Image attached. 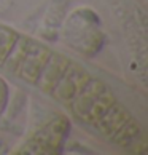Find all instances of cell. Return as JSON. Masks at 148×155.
<instances>
[{
	"label": "cell",
	"instance_id": "5b68a950",
	"mask_svg": "<svg viewBox=\"0 0 148 155\" xmlns=\"http://www.w3.org/2000/svg\"><path fill=\"white\" fill-rule=\"evenodd\" d=\"M105 88H107V85L104 82H100V80H97V78H89L88 82L81 87V90L73 96V99L69 102V106L72 109L73 115H75L80 122H83L88 109L91 107V104L94 102V99Z\"/></svg>",
	"mask_w": 148,
	"mask_h": 155
},
{
	"label": "cell",
	"instance_id": "52a82bcc",
	"mask_svg": "<svg viewBox=\"0 0 148 155\" xmlns=\"http://www.w3.org/2000/svg\"><path fill=\"white\" fill-rule=\"evenodd\" d=\"M29 43H30V38L26 37V35H18L16 42L13 43L11 50L8 51L7 58H5L3 64L0 67H3L8 74H18V69L21 66L22 59L27 53V48H29Z\"/></svg>",
	"mask_w": 148,
	"mask_h": 155
},
{
	"label": "cell",
	"instance_id": "8992f818",
	"mask_svg": "<svg viewBox=\"0 0 148 155\" xmlns=\"http://www.w3.org/2000/svg\"><path fill=\"white\" fill-rule=\"evenodd\" d=\"M129 118H131V114L128 112V109L115 101L94 125H96V128H97V131L100 134H104V136L112 139L113 134H115Z\"/></svg>",
	"mask_w": 148,
	"mask_h": 155
},
{
	"label": "cell",
	"instance_id": "6da1fadb",
	"mask_svg": "<svg viewBox=\"0 0 148 155\" xmlns=\"http://www.w3.org/2000/svg\"><path fill=\"white\" fill-rule=\"evenodd\" d=\"M91 77L89 74L84 71L81 66L75 64V62H69V66L65 67L64 74L61 75V78L58 80V83L54 85V88L51 90V94H53L58 101L64 102V104H69L73 99L81 87L88 82Z\"/></svg>",
	"mask_w": 148,
	"mask_h": 155
},
{
	"label": "cell",
	"instance_id": "7a4b0ae2",
	"mask_svg": "<svg viewBox=\"0 0 148 155\" xmlns=\"http://www.w3.org/2000/svg\"><path fill=\"white\" fill-rule=\"evenodd\" d=\"M49 53H51V50L48 47H45V45H42V43L30 40L29 48H27V53L24 56V59H22L16 75H19L27 83L35 85L37 78H38V74H40V71H42L43 64L46 62Z\"/></svg>",
	"mask_w": 148,
	"mask_h": 155
},
{
	"label": "cell",
	"instance_id": "277c9868",
	"mask_svg": "<svg viewBox=\"0 0 148 155\" xmlns=\"http://www.w3.org/2000/svg\"><path fill=\"white\" fill-rule=\"evenodd\" d=\"M69 58H65L64 54L59 53H53L51 51L46 62L43 64L42 71L38 74V78L35 85L43 91V93H51V90L54 88V85L58 83V80L61 78V75L64 74L65 67L69 66Z\"/></svg>",
	"mask_w": 148,
	"mask_h": 155
},
{
	"label": "cell",
	"instance_id": "ba28073f",
	"mask_svg": "<svg viewBox=\"0 0 148 155\" xmlns=\"http://www.w3.org/2000/svg\"><path fill=\"white\" fill-rule=\"evenodd\" d=\"M113 102H115V96H113V93L110 91V88L107 87L94 99L93 104H91V107L88 109L86 115H84V118H83V122L84 123H89V125H94L102 115H104L105 110L113 104Z\"/></svg>",
	"mask_w": 148,
	"mask_h": 155
},
{
	"label": "cell",
	"instance_id": "3957f363",
	"mask_svg": "<svg viewBox=\"0 0 148 155\" xmlns=\"http://www.w3.org/2000/svg\"><path fill=\"white\" fill-rule=\"evenodd\" d=\"M67 128H69L67 120H64V118L54 120V122L49 123L46 128H43L42 131H38L26 147H42L38 150L40 153L53 152V149H51V147H54V150H56V149L61 146V141L64 139V136L67 133ZM30 150H32V149H30Z\"/></svg>",
	"mask_w": 148,
	"mask_h": 155
},
{
	"label": "cell",
	"instance_id": "30bf717a",
	"mask_svg": "<svg viewBox=\"0 0 148 155\" xmlns=\"http://www.w3.org/2000/svg\"><path fill=\"white\" fill-rule=\"evenodd\" d=\"M19 34L14 32L13 29H10L7 26H0V66L3 64L5 58H7L8 51L11 50L13 43L16 42Z\"/></svg>",
	"mask_w": 148,
	"mask_h": 155
},
{
	"label": "cell",
	"instance_id": "9c48e42d",
	"mask_svg": "<svg viewBox=\"0 0 148 155\" xmlns=\"http://www.w3.org/2000/svg\"><path fill=\"white\" fill-rule=\"evenodd\" d=\"M139 136H140V128H139L137 122L131 117L128 122L113 134L112 141L118 146H131L134 141L139 139Z\"/></svg>",
	"mask_w": 148,
	"mask_h": 155
}]
</instances>
